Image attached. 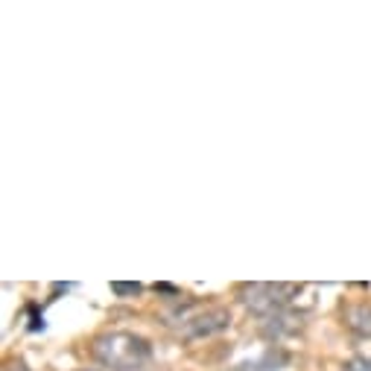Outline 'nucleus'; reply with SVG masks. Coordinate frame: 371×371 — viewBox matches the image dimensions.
I'll list each match as a JSON object with an SVG mask.
<instances>
[{
    "instance_id": "nucleus-1",
    "label": "nucleus",
    "mask_w": 371,
    "mask_h": 371,
    "mask_svg": "<svg viewBox=\"0 0 371 371\" xmlns=\"http://www.w3.org/2000/svg\"><path fill=\"white\" fill-rule=\"evenodd\" d=\"M94 354L100 357V363H106L108 368L117 371H132L149 360L152 348L146 339L134 337V334H106L94 342Z\"/></svg>"
},
{
    "instance_id": "nucleus-5",
    "label": "nucleus",
    "mask_w": 371,
    "mask_h": 371,
    "mask_svg": "<svg viewBox=\"0 0 371 371\" xmlns=\"http://www.w3.org/2000/svg\"><path fill=\"white\" fill-rule=\"evenodd\" d=\"M111 292H117V296H138L141 284H120V281H114L111 284Z\"/></svg>"
},
{
    "instance_id": "nucleus-2",
    "label": "nucleus",
    "mask_w": 371,
    "mask_h": 371,
    "mask_svg": "<svg viewBox=\"0 0 371 371\" xmlns=\"http://www.w3.org/2000/svg\"><path fill=\"white\" fill-rule=\"evenodd\" d=\"M296 292L298 287H292V284H251V287H243V301L251 313L269 316L281 304H287Z\"/></svg>"
},
{
    "instance_id": "nucleus-4",
    "label": "nucleus",
    "mask_w": 371,
    "mask_h": 371,
    "mask_svg": "<svg viewBox=\"0 0 371 371\" xmlns=\"http://www.w3.org/2000/svg\"><path fill=\"white\" fill-rule=\"evenodd\" d=\"M348 322H351V327L354 330H363V334H371V307H354L348 313Z\"/></svg>"
},
{
    "instance_id": "nucleus-3",
    "label": "nucleus",
    "mask_w": 371,
    "mask_h": 371,
    "mask_svg": "<svg viewBox=\"0 0 371 371\" xmlns=\"http://www.w3.org/2000/svg\"><path fill=\"white\" fill-rule=\"evenodd\" d=\"M231 322L228 310H208L205 316H196L187 322V337H210V334H220L225 330Z\"/></svg>"
}]
</instances>
